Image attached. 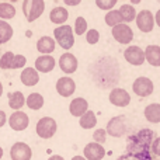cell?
<instances>
[{
  "mask_svg": "<svg viewBox=\"0 0 160 160\" xmlns=\"http://www.w3.org/2000/svg\"><path fill=\"white\" fill-rule=\"evenodd\" d=\"M72 160H87V159L84 156H75V158H72Z\"/></svg>",
  "mask_w": 160,
  "mask_h": 160,
  "instance_id": "ab89813d",
  "label": "cell"
},
{
  "mask_svg": "<svg viewBox=\"0 0 160 160\" xmlns=\"http://www.w3.org/2000/svg\"><path fill=\"white\" fill-rule=\"evenodd\" d=\"M11 160H31L32 150L25 142H16L10 149Z\"/></svg>",
  "mask_w": 160,
  "mask_h": 160,
  "instance_id": "9c48e42d",
  "label": "cell"
},
{
  "mask_svg": "<svg viewBox=\"0 0 160 160\" xmlns=\"http://www.w3.org/2000/svg\"><path fill=\"white\" fill-rule=\"evenodd\" d=\"M20 80H21L22 84L28 86V87H32V86L38 84V82H39L38 70L34 69V68H25V69L21 72Z\"/></svg>",
  "mask_w": 160,
  "mask_h": 160,
  "instance_id": "d6986e66",
  "label": "cell"
},
{
  "mask_svg": "<svg viewBox=\"0 0 160 160\" xmlns=\"http://www.w3.org/2000/svg\"><path fill=\"white\" fill-rule=\"evenodd\" d=\"M27 104V98L21 91H14L8 94V107L14 111H20L24 105Z\"/></svg>",
  "mask_w": 160,
  "mask_h": 160,
  "instance_id": "44dd1931",
  "label": "cell"
},
{
  "mask_svg": "<svg viewBox=\"0 0 160 160\" xmlns=\"http://www.w3.org/2000/svg\"><path fill=\"white\" fill-rule=\"evenodd\" d=\"M124 58L128 63L133 65V66H141L143 65V62L146 61V56H145V51L139 47H128L124 52Z\"/></svg>",
  "mask_w": 160,
  "mask_h": 160,
  "instance_id": "52a82bcc",
  "label": "cell"
},
{
  "mask_svg": "<svg viewBox=\"0 0 160 160\" xmlns=\"http://www.w3.org/2000/svg\"><path fill=\"white\" fill-rule=\"evenodd\" d=\"M155 16L149 10H142L136 16V25L142 32H150L155 27Z\"/></svg>",
  "mask_w": 160,
  "mask_h": 160,
  "instance_id": "30bf717a",
  "label": "cell"
},
{
  "mask_svg": "<svg viewBox=\"0 0 160 160\" xmlns=\"http://www.w3.org/2000/svg\"><path fill=\"white\" fill-rule=\"evenodd\" d=\"M127 118L125 115H118L114 117L108 121L107 124V133L110 136H114V138H121L122 135L127 133Z\"/></svg>",
  "mask_w": 160,
  "mask_h": 160,
  "instance_id": "5b68a950",
  "label": "cell"
},
{
  "mask_svg": "<svg viewBox=\"0 0 160 160\" xmlns=\"http://www.w3.org/2000/svg\"><path fill=\"white\" fill-rule=\"evenodd\" d=\"M155 21H156V24L160 27V8L156 11V14H155Z\"/></svg>",
  "mask_w": 160,
  "mask_h": 160,
  "instance_id": "74e56055",
  "label": "cell"
},
{
  "mask_svg": "<svg viewBox=\"0 0 160 160\" xmlns=\"http://www.w3.org/2000/svg\"><path fill=\"white\" fill-rule=\"evenodd\" d=\"M27 105L30 110H34V111L41 110L42 105H44V97L39 93H31L27 97Z\"/></svg>",
  "mask_w": 160,
  "mask_h": 160,
  "instance_id": "484cf974",
  "label": "cell"
},
{
  "mask_svg": "<svg viewBox=\"0 0 160 160\" xmlns=\"http://www.w3.org/2000/svg\"><path fill=\"white\" fill-rule=\"evenodd\" d=\"M150 149H152V153L156 156H160V136L159 138H156L155 141H153L152 146H150Z\"/></svg>",
  "mask_w": 160,
  "mask_h": 160,
  "instance_id": "d590c367",
  "label": "cell"
},
{
  "mask_svg": "<svg viewBox=\"0 0 160 160\" xmlns=\"http://www.w3.org/2000/svg\"><path fill=\"white\" fill-rule=\"evenodd\" d=\"M104 20H105V24L112 27V28L117 27V25H119V24H122V17H121V14H119V10L108 11V13L105 14Z\"/></svg>",
  "mask_w": 160,
  "mask_h": 160,
  "instance_id": "f1b7e54d",
  "label": "cell"
},
{
  "mask_svg": "<svg viewBox=\"0 0 160 160\" xmlns=\"http://www.w3.org/2000/svg\"><path fill=\"white\" fill-rule=\"evenodd\" d=\"M78 59L73 53L70 52H65L63 55H61L59 59V68L62 69V72H65L66 75H72L78 70Z\"/></svg>",
  "mask_w": 160,
  "mask_h": 160,
  "instance_id": "4fadbf2b",
  "label": "cell"
},
{
  "mask_svg": "<svg viewBox=\"0 0 160 160\" xmlns=\"http://www.w3.org/2000/svg\"><path fill=\"white\" fill-rule=\"evenodd\" d=\"M93 139L96 143H105V141H107V129H96L93 133Z\"/></svg>",
  "mask_w": 160,
  "mask_h": 160,
  "instance_id": "d6a6232c",
  "label": "cell"
},
{
  "mask_svg": "<svg viewBox=\"0 0 160 160\" xmlns=\"http://www.w3.org/2000/svg\"><path fill=\"white\" fill-rule=\"evenodd\" d=\"M145 56L149 65L159 68L160 66V47L159 45H148L145 49Z\"/></svg>",
  "mask_w": 160,
  "mask_h": 160,
  "instance_id": "7402d4cb",
  "label": "cell"
},
{
  "mask_svg": "<svg viewBox=\"0 0 160 160\" xmlns=\"http://www.w3.org/2000/svg\"><path fill=\"white\" fill-rule=\"evenodd\" d=\"M14 53L13 52H4L3 56L0 58V69H13V61H14Z\"/></svg>",
  "mask_w": 160,
  "mask_h": 160,
  "instance_id": "f546056e",
  "label": "cell"
},
{
  "mask_svg": "<svg viewBox=\"0 0 160 160\" xmlns=\"http://www.w3.org/2000/svg\"><path fill=\"white\" fill-rule=\"evenodd\" d=\"M2 158H3V149L0 148V159H2Z\"/></svg>",
  "mask_w": 160,
  "mask_h": 160,
  "instance_id": "7bdbcfd3",
  "label": "cell"
},
{
  "mask_svg": "<svg viewBox=\"0 0 160 160\" xmlns=\"http://www.w3.org/2000/svg\"><path fill=\"white\" fill-rule=\"evenodd\" d=\"M56 91L61 94L62 97H70L76 91V83L72 78H61L56 82Z\"/></svg>",
  "mask_w": 160,
  "mask_h": 160,
  "instance_id": "9a60e30c",
  "label": "cell"
},
{
  "mask_svg": "<svg viewBox=\"0 0 160 160\" xmlns=\"http://www.w3.org/2000/svg\"><path fill=\"white\" fill-rule=\"evenodd\" d=\"M132 90L133 93L136 94V96L139 97H148L150 96V94L153 93V90H155V84H153V82L150 79L148 78H138L133 82L132 84Z\"/></svg>",
  "mask_w": 160,
  "mask_h": 160,
  "instance_id": "ba28073f",
  "label": "cell"
},
{
  "mask_svg": "<svg viewBox=\"0 0 160 160\" xmlns=\"http://www.w3.org/2000/svg\"><path fill=\"white\" fill-rule=\"evenodd\" d=\"M16 16V8L11 3H0V20H11Z\"/></svg>",
  "mask_w": 160,
  "mask_h": 160,
  "instance_id": "83f0119b",
  "label": "cell"
},
{
  "mask_svg": "<svg viewBox=\"0 0 160 160\" xmlns=\"http://www.w3.org/2000/svg\"><path fill=\"white\" fill-rule=\"evenodd\" d=\"M79 124H80V127H82L83 129H91V128H94L96 127V124H97L96 112H93V111H87V112L80 118Z\"/></svg>",
  "mask_w": 160,
  "mask_h": 160,
  "instance_id": "4316f807",
  "label": "cell"
},
{
  "mask_svg": "<svg viewBox=\"0 0 160 160\" xmlns=\"http://www.w3.org/2000/svg\"><path fill=\"white\" fill-rule=\"evenodd\" d=\"M153 135L155 132L150 129H142L141 132H138L135 136L129 138V145H128V150L129 153H132L135 158L148 153L149 146H152L153 143Z\"/></svg>",
  "mask_w": 160,
  "mask_h": 160,
  "instance_id": "6da1fadb",
  "label": "cell"
},
{
  "mask_svg": "<svg viewBox=\"0 0 160 160\" xmlns=\"http://www.w3.org/2000/svg\"><path fill=\"white\" fill-rule=\"evenodd\" d=\"M55 47H56V42L53 38L48 35H44L38 39L37 42V51H38L41 55H49L55 51Z\"/></svg>",
  "mask_w": 160,
  "mask_h": 160,
  "instance_id": "ac0fdd59",
  "label": "cell"
},
{
  "mask_svg": "<svg viewBox=\"0 0 160 160\" xmlns=\"http://www.w3.org/2000/svg\"><path fill=\"white\" fill-rule=\"evenodd\" d=\"M56 129H58V124L53 118L51 117H44L41 118L38 122H37V135L42 139H51L53 135L56 133Z\"/></svg>",
  "mask_w": 160,
  "mask_h": 160,
  "instance_id": "277c9868",
  "label": "cell"
},
{
  "mask_svg": "<svg viewBox=\"0 0 160 160\" xmlns=\"http://www.w3.org/2000/svg\"><path fill=\"white\" fill-rule=\"evenodd\" d=\"M87 111H88V102H87V100H84L83 97H76V98H73L72 101H70L69 112L72 114L73 117L82 118Z\"/></svg>",
  "mask_w": 160,
  "mask_h": 160,
  "instance_id": "2e32d148",
  "label": "cell"
},
{
  "mask_svg": "<svg viewBox=\"0 0 160 160\" xmlns=\"http://www.w3.org/2000/svg\"><path fill=\"white\" fill-rule=\"evenodd\" d=\"M3 94V84H2V82H0V96Z\"/></svg>",
  "mask_w": 160,
  "mask_h": 160,
  "instance_id": "b9f144b4",
  "label": "cell"
},
{
  "mask_svg": "<svg viewBox=\"0 0 160 160\" xmlns=\"http://www.w3.org/2000/svg\"><path fill=\"white\" fill-rule=\"evenodd\" d=\"M96 4L98 8L101 10H107V11H111L117 4V0H96Z\"/></svg>",
  "mask_w": 160,
  "mask_h": 160,
  "instance_id": "1f68e13d",
  "label": "cell"
},
{
  "mask_svg": "<svg viewBox=\"0 0 160 160\" xmlns=\"http://www.w3.org/2000/svg\"><path fill=\"white\" fill-rule=\"evenodd\" d=\"M28 124H30V119H28V115L22 111H16L10 115L8 118V125L13 131H24L28 128Z\"/></svg>",
  "mask_w": 160,
  "mask_h": 160,
  "instance_id": "7c38bea8",
  "label": "cell"
},
{
  "mask_svg": "<svg viewBox=\"0 0 160 160\" xmlns=\"http://www.w3.org/2000/svg\"><path fill=\"white\" fill-rule=\"evenodd\" d=\"M143 112H145V118L150 124H159L160 122V104H158V102L149 104L145 108Z\"/></svg>",
  "mask_w": 160,
  "mask_h": 160,
  "instance_id": "603a6c76",
  "label": "cell"
},
{
  "mask_svg": "<svg viewBox=\"0 0 160 160\" xmlns=\"http://www.w3.org/2000/svg\"><path fill=\"white\" fill-rule=\"evenodd\" d=\"M27 63V58L24 55H16L13 61V69H22Z\"/></svg>",
  "mask_w": 160,
  "mask_h": 160,
  "instance_id": "e575fe53",
  "label": "cell"
},
{
  "mask_svg": "<svg viewBox=\"0 0 160 160\" xmlns=\"http://www.w3.org/2000/svg\"><path fill=\"white\" fill-rule=\"evenodd\" d=\"M68 18H69V11L65 7H55V8H52L49 13V20L53 24L65 25Z\"/></svg>",
  "mask_w": 160,
  "mask_h": 160,
  "instance_id": "ffe728a7",
  "label": "cell"
},
{
  "mask_svg": "<svg viewBox=\"0 0 160 160\" xmlns=\"http://www.w3.org/2000/svg\"><path fill=\"white\" fill-rule=\"evenodd\" d=\"M56 62L53 59V56L51 55H41L37 58L35 61V69L41 73H49L53 70Z\"/></svg>",
  "mask_w": 160,
  "mask_h": 160,
  "instance_id": "e0dca14e",
  "label": "cell"
},
{
  "mask_svg": "<svg viewBox=\"0 0 160 160\" xmlns=\"http://www.w3.org/2000/svg\"><path fill=\"white\" fill-rule=\"evenodd\" d=\"M13 34H14L13 27H11L7 21L0 20V45L10 41L11 37H13Z\"/></svg>",
  "mask_w": 160,
  "mask_h": 160,
  "instance_id": "d4e9b609",
  "label": "cell"
},
{
  "mask_svg": "<svg viewBox=\"0 0 160 160\" xmlns=\"http://www.w3.org/2000/svg\"><path fill=\"white\" fill-rule=\"evenodd\" d=\"M100 39V32L97 30H88L87 34H86V41L88 42L90 45L97 44Z\"/></svg>",
  "mask_w": 160,
  "mask_h": 160,
  "instance_id": "836d02e7",
  "label": "cell"
},
{
  "mask_svg": "<svg viewBox=\"0 0 160 160\" xmlns=\"http://www.w3.org/2000/svg\"><path fill=\"white\" fill-rule=\"evenodd\" d=\"M45 10L44 0H24L22 2V13H24L27 21L32 22L42 16Z\"/></svg>",
  "mask_w": 160,
  "mask_h": 160,
  "instance_id": "3957f363",
  "label": "cell"
},
{
  "mask_svg": "<svg viewBox=\"0 0 160 160\" xmlns=\"http://www.w3.org/2000/svg\"><path fill=\"white\" fill-rule=\"evenodd\" d=\"M48 160H65L62 156H59V155H53V156H51Z\"/></svg>",
  "mask_w": 160,
  "mask_h": 160,
  "instance_id": "f35d334b",
  "label": "cell"
},
{
  "mask_svg": "<svg viewBox=\"0 0 160 160\" xmlns=\"http://www.w3.org/2000/svg\"><path fill=\"white\" fill-rule=\"evenodd\" d=\"M83 153H84V158L87 160H102L105 156V149L102 145L90 142V143L86 145Z\"/></svg>",
  "mask_w": 160,
  "mask_h": 160,
  "instance_id": "5bb4252c",
  "label": "cell"
},
{
  "mask_svg": "<svg viewBox=\"0 0 160 160\" xmlns=\"http://www.w3.org/2000/svg\"><path fill=\"white\" fill-rule=\"evenodd\" d=\"M118 10H119V14H121V17H122V21L131 22V21H133V20H136V16H138V14H136V10L132 4H122Z\"/></svg>",
  "mask_w": 160,
  "mask_h": 160,
  "instance_id": "cb8c5ba5",
  "label": "cell"
},
{
  "mask_svg": "<svg viewBox=\"0 0 160 160\" xmlns=\"http://www.w3.org/2000/svg\"><path fill=\"white\" fill-rule=\"evenodd\" d=\"M76 35H83V34L87 32V21H86L83 17H78L75 20V27H73Z\"/></svg>",
  "mask_w": 160,
  "mask_h": 160,
  "instance_id": "4dcf8cb0",
  "label": "cell"
},
{
  "mask_svg": "<svg viewBox=\"0 0 160 160\" xmlns=\"http://www.w3.org/2000/svg\"><path fill=\"white\" fill-rule=\"evenodd\" d=\"M108 100H110V102L112 105H115V107H127L131 102V96L124 88H112V90L110 91Z\"/></svg>",
  "mask_w": 160,
  "mask_h": 160,
  "instance_id": "8fae6325",
  "label": "cell"
},
{
  "mask_svg": "<svg viewBox=\"0 0 160 160\" xmlns=\"http://www.w3.org/2000/svg\"><path fill=\"white\" fill-rule=\"evenodd\" d=\"M79 0H76V2H66V4H69V6H75V4H79Z\"/></svg>",
  "mask_w": 160,
  "mask_h": 160,
  "instance_id": "60d3db41",
  "label": "cell"
},
{
  "mask_svg": "<svg viewBox=\"0 0 160 160\" xmlns=\"http://www.w3.org/2000/svg\"><path fill=\"white\" fill-rule=\"evenodd\" d=\"M53 37L59 47L63 49H70L75 45V31L70 25L65 24L53 30Z\"/></svg>",
  "mask_w": 160,
  "mask_h": 160,
  "instance_id": "7a4b0ae2",
  "label": "cell"
},
{
  "mask_svg": "<svg viewBox=\"0 0 160 160\" xmlns=\"http://www.w3.org/2000/svg\"><path fill=\"white\" fill-rule=\"evenodd\" d=\"M6 121H7V117H6V112H4V111L0 110V128H2L3 125L6 124Z\"/></svg>",
  "mask_w": 160,
  "mask_h": 160,
  "instance_id": "8d00e7d4",
  "label": "cell"
},
{
  "mask_svg": "<svg viewBox=\"0 0 160 160\" xmlns=\"http://www.w3.org/2000/svg\"><path fill=\"white\" fill-rule=\"evenodd\" d=\"M112 37L117 42H119V44L128 45V44H131L133 39V31L128 24L122 22V24H119V25H117V27L112 28Z\"/></svg>",
  "mask_w": 160,
  "mask_h": 160,
  "instance_id": "8992f818",
  "label": "cell"
}]
</instances>
